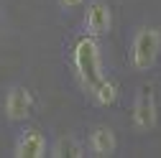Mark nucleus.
I'll use <instances>...</instances> for the list:
<instances>
[{
	"label": "nucleus",
	"mask_w": 161,
	"mask_h": 158,
	"mask_svg": "<svg viewBox=\"0 0 161 158\" xmlns=\"http://www.w3.org/2000/svg\"><path fill=\"white\" fill-rule=\"evenodd\" d=\"M72 69L79 79L85 92H90L100 79L105 76L103 69V56H100V46H97V38L95 36H82L77 38L74 46H72Z\"/></svg>",
	"instance_id": "f257e3e1"
},
{
	"label": "nucleus",
	"mask_w": 161,
	"mask_h": 158,
	"mask_svg": "<svg viewBox=\"0 0 161 158\" xmlns=\"http://www.w3.org/2000/svg\"><path fill=\"white\" fill-rule=\"evenodd\" d=\"M161 54V28L158 26H141L136 28L128 49V61L136 71H148L158 61Z\"/></svg>",
	"instance_id": "f03ea898"
},
{
	"label": "nucleus",
	"mask_w": 161,
	"mask_h": 158,
	"mask_svg": "<svg viewBox=\"0 0 161 158\" xmlns=\"http://www.w3.org/2000/svg\"><path fill=\"white\" fill-rule=\"evenodd\" d=\"M158 123V105H156V94L151 87H143L136 94L133 102V128L136 133H151Z\"/></svg>",
	"instance_id": "7ed1b4c3"
},
{
	"label": "nucleus",
	"mask_w": 161,
	"mask_h": 158,
	"mask_svg": "<svg viewBox=\"0 0 161 158\" xmlns=\"http://www.w3.org/2000/svg\"><path fill=\"white\" fill-rule=\"evenodd\" d=\"M82 28H85L87 36H95V38L110 33V28H113V10L108 8V3H103V0H92V3L85 8Z\"/></svg>",
	"instance_id": "20e7f679"
},
{
	"label": "nucleus",
	"mask_w": 161,
	"mask_h": 158,
	"mask_svg": "<svg viewBox=\"0 0 161 158\" xmlns=\"http://www.w3.org/2000/svg\"><path fill=\"white\" fill-rule=\"evenodd\" d=\"M46 153H49V143L41 130H23L15 138V145H13L15 158H44Z\"/></svg>",
	"instance_id": "39448f33"
},
{
	"label": "nucleus",
	"mask_w": 161,
	"mask_h": 158,
	"mask_svg": "<svg viewBox=\"0 0 161 158\" xmlns=\"http://www.w3.org/2000/svg\"><path fill=\"white\" fill-rule=\"evenodd\" d=\"M33 110V94L26 87H13L5 97V115L10 123H21Z\"/></svg>",
	"instance_id": "423d86ee"
},
{
	"label": "nucleus",
	"mask_w": 161,
	"mask_h": 158,
	"mask_svg": "<svg viewBox=\"0 0 161 158\" xmlns=\"http://www.w3.org/2000/svg\"><path fill=\"white\" fill-rule=\"evenodd\" d=\"M115 148H118V138H115V133L108 125H97L87 135V150H90V155L108 158V155L115 153Z\"/></svg>",
	"instance_id": "0eeeda50"
},
{
	"label": "nucleus",
	"mask_w": 161,
	"mask_h": 158,
	"mask_svg": "<svg viewBox=\"0 0 161 158\" xmlns=\"http://www.w3.org/2000/svg\"><path fill=\"white\" fill-rule=\"evenodd\" d=\"M87 94H90V100H92L97 107H110V105L118 102V97H120V87H118L115 79L103 76V79H100V82H97Z\"/></svg>",
	"instance_id": "6e6552de"
},
{
	"label": "nucleus",
	"mask_w": 161,
	"mask_h": 158,
	"mask_svg": "<svg viewBox=\"0 0 161 158\" xmlns=\"http://www.w3.org/2000/svg\"><path fill=\"white\" fill-rule=\"evenodd\" d=\"M49 150H51L49 155H56V158H64V155H69V158H82V155H85V145L77 143L74 138H59Z\"/></svg>",
	"instance_id": "1a4fd4ad"
},
{
	"label": "nucleus",
	"mask_w": 161,
	"mask_h": 158,
	"mask_svg": "<svg viewBox=\"0 0 161 158\" xmlns=\"http://www.w3.org/2000/svg\"><path fill=\"white\" fill-rule=\"evenodd\" d=\"M82 3H85V0H59V5H62L64 10H67V8H79Z\"/></svg>",
	"instance_id": "9d476101"
}]
</instances>
